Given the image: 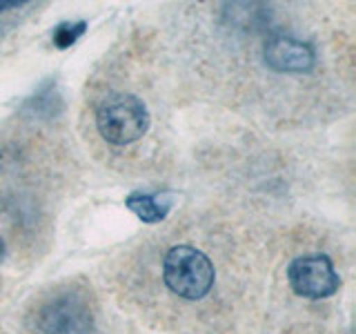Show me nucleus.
<instances>
[{"instance_id":"nucleus-1","label":"nucleus","mask_w":356,"mask_h":334,"mask_svg":"<svg viewBox=\"0 0 356 334\" xmlns=\"http://www.w3.org/2000/svg\"><path fill=\"white\" fill-rule=\"evenodd\" d=\"M163 278L174 294L187 301H198L209 294L216 272L200 250L192 245H176L163 261Z\"/></svg>"},{"instance_id":"nucleus-2","label":"nucleus","mask_w":356,"mask_h":334,"mask_svg":"<svg viewBox=\"0 0 356 334\" xmlns=\"http://www.w3.org/2000/svg\"><path fill=\"white\" fill-rule=\"evenodd\" d=\"M96 125L100 136L120 148L145 136L149 127V111L138 96L118 92L98 105Z\"/></svg>"},{"instance_id":"nucleus-3","label":"nucleus","mask_w":356,"mask_h":334,"mask_svg":"<svg viewBox=\"0 0 356 334\" xmlns=\"http://www.w3.org/2000/svg\"><path fill=\"white\" fill-rule=\"evenodd\" d=\"M36 328L40 334H92V310L81 294L60 292L40 305Z\"/></svg>"},{"instance_id":"nucleus-4","label":"nucleus","mask_w":356,"mask_h":334,"mask_svg":"<svg viewBox=\"0 0 356 334\" xmlns=\"http://www.w3.org/2000/svg\"><path fill=\"white\" fill-rule=\"evenodd\" d=\"M289 285L305 299H327L339 289L341 278L325 254L298 256L287 267Z\"/></svg>"},{"instance_id":"nucleus-5","label":"nucleus","mask_w":356,"mask_h":334,"mask_svg":"<svg viewBox=\"0 0 356 334\" xmlns=\"http://www.w3.org/2000/svg\"><path fill=\"white\" fill-rule=\"evenodd\" d=\"M265 63L274 72L305 74L316 63V54L307 42L292 36H272L265 42Z\"/></svg>"},{"instance_id":"nucleus-6","label":"nucleus","mask_w":356,"mask_h":334,"mask_svg":"<svg viewBox=\"0 0 356 334\" xmlns=\"http://www.w3.org/2000/svg\"><path fill=\"white\" fill-rule=\"evenodd\" d=\"M125 205L136 214L143 223H161L174 205V198L170 196H154L134 192L125 198Z\"/></svg>"},{"instance_id":"nucleus-7","label":"nucleus","mask_w":356,"mask_h":334,"mask_svg":"<svg viewBox=\"0 0 356 334\" xmlns=\"http://www.w3.org/2000/svg\"><path fill=\"white\" fill-rule=\"evenodd\" d=\"M63 107V98H60V92L56 89V83L54 81H47L44 83L36 94H33L27 103H25V114L31 116V118H40V120H47V118H54L56 114L60 111Z\"/></svg>"},{"instance_id":"nucleus-8","label":"nucleus","mask_w":356,"mask_h":334,"mask_svg":"<svg viewBox=\"0 0 356 334\" xmlns=\"http://www.w3.org/2000/svg\"><path fill=\"white\" fill-rule=\"evenodd\" d=\"M87 31V22L85 20H67V22H60L58 27L54 29L51 33V40L54 45L58 49H67V47H72V45L83 36V33Z\"/></svg>"},{"instance_id":"nucleus-9","label":"nucleus","mask_w":356,"mask_h":334,"mask_svg":"<svg viewBox=\"0 0 356 334\" xmlns=\"http://www.w3.org/2000/svg\"><path fill=\"white\" fill-rule=\"evenodd\" d=\"M25 3H16V0H7V3H0V11H9V9H18Z\"/></svg>"},{"instance_id":"nucleus-10","label":"nucleus","mask_w":356,"mask_h":334,"mask_svg":"<svg viewBox=\"0 0 356 334\" xmlns=\"http://www.w3.org/2000/svg\"><path fill=\"white\" fill-rule=\"evenodd\" d=\"M3 256H5V241L0 239V259H3Z\"/></svg>"}]
</instances>
